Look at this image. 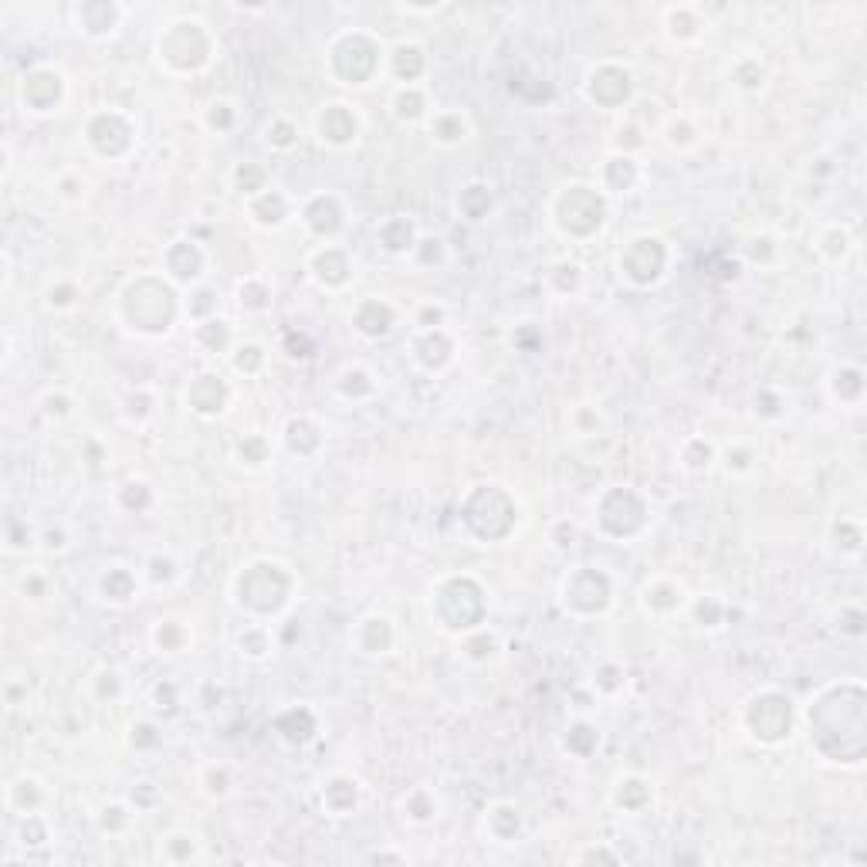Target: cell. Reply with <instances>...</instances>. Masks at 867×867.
<instances>
[{
  "label": "cell",
  "instance_id": "31",
  "mask_svg": "<svg viewBox=\"0 0 867 867\" xmlns=\"http://www.w3.org/2000/svg\"><path fill=\"white\" fill-rule=\"evenodd\" d=\"M665 136H667V146H677V150H685V146L695 143V136H698V132H695V126H691V122L685 119V116H675V119L667 122V132H665Z\"/></svg>",
  "mask_w": 867,
  "mask_h": 867
},
{
  "label": "cell",
  "instance_id": "32",
  "mask_svg": "<svg viewBox=\"0 0 867 867\" xmlns=\"http://www.w3.org/2000/svg\"><path fill=\"white\" fill-rule=\"evenodd\" d=\"M238 454H241V458H244L248 464L268 461V440L258 438V434H251V438H241V440H238Z\"/></svg>",
  "mask_w": 867,
  "mask_h": 867
},
{
  "label": "cell",
  "instance_id": "39",
  "mask_svg": "<svg viewBox=\"0 0 867 867\" xmlns=\"http://www.w3.org/2000/svg\"><path fill=\"white\" fill-rule=\"evenodd\" d=\"M122 827H129V810L119 803L102 810V831H122Z\"/></svg>",
  "mask_w": 867,
  "mask_h": 867
},
{
  "label": "cell",
  "instance_id": "43",
  "mask_svg": "<svg viewBox=\"0 0 867 867\" xmlns=\"http://www.w3.org/2000/svg\"><path fill=\"white\" fill-rule=\"evenodd\" d=\"M193 298L197 302H191V315H197V319H203V315H211L214 312V292L211 288H201V292H193Z\"/></svg>",
  "mask_w": 867,
  "mask_h": 867
},
{
  "label": "cell",
  "instance_id": "34",
  "mask_svg": "<svg viewBox=\"0 0 867 867\" xmlns=\"http://www.w3.org/2000/svg\"><path fill=\"white\" fill-rule=\"evenodd\" d=\"M203 790L211 796H224L227 790H231V772H227V766H207V772H203Z\"/></svg>",
  "mask_w": 867,
  "mask_h": 867
},
{
  "label": "cell",
  "instance_id": "29",
  "mask_svg": "<svg viewBox=\"0 0 867 867\" xmlns=\"http://www.w3.org/2000/svg\"><path fill=\"white\" fill-rule=\"evenodd\" d=\"M295 143H298V129L288 119L278 116V119L268 126V146H274V150H292Z\"/></svg>",
  "mask_w": 867,
  "mask_h": 867
},
{
  "label": "cell",
  "instance_id": "41",
  "mask_svg": "<svg viewBox=\"0 0 867 867\" xmlns=\"http://www.w3.org/2000/svg\"><path fill=\"white\" fill-rule=\"evenodd\" d=\"M752 468V454L746 451V448H738V451H725V471L728 475H742V471H748Z\"/></svg>",
  "mask_w": 867,
  "mask_h": 867
},
{
  "label": "cell",
  "instance_id": "16",
  "mask_svg": "<svg viewBox=\"0 0 867 867\" xmlns=\"http://www.w3.org/2000/svg\"><path fill=\"white\" fill-rule=\"evenodd\" d=\"M356 641H359V647H363L366 654H387L393 647V624H390V617L373 614V617L359 620Z\"/></svg>",
  "mask_w": 867,
  "mask_h": 867
},
{
  "label": "cell",
  "instance_id": "19",
  "mask_svg": "<svg viewBox=\"0 0 867 867\" xmlns=\"http://www.w3.org/2000/svg\"><path fill=\"white\" fill-rule=\"evenodd\" d=\"M251 217L262 227H282L288 221V201L278 191H262L251 197Z\"/></svg>",
  "mask_w": 867,
  "mask_h": 867
},
{
  "label": "cell",
  "instance_id": "18",
  "mask_svg": "<svg viewBox=\"0 0 867 867\" xmlns=\"http://www.w3.org/2000/svg\"><path fill=\"white\" fill-rule=\"evenodd\" d=\"M681 604H685V593H681V586L671 580H654L644 586V606L651 610V614H675V610H681Z\"/></svg>",
  "mask_w": 867,
  "mask_h": 867
},
{
  "label": "cell",
  "instance_id": "26",
  "mask_svg": "<svg viewBox=\"0 0 867 867\" xmlns=\"http://www.w3.org/2000/svg\"><path fill=\"white\" fill-rule=\"evenodd\" d=\"M153 641L160 651H180L187 641V630L180 627L177 620H160V627L153 630Z\"/></svg>",
  "mask_w": 867,
  "mask_h": 867
},
{
  "label": "cell",
  "instance_id": "15",
  "mask_svg": "<svg viewBox=\"0 0 867 867\" xmlns=\"http://www.w3.org/2000/svg\"><path fill=\"white\" fill-rule=\"evenodd\" d=\"M167 264H170V274H173L177 282H197L203 268V254L193 241H173Z\"/></svg>",
  "mask_w": 867,
  "mask_h": 867
},
{
  "label": "cell",
  "instance_id": "35",
  "mask_svg": "<svg viewBox=\"0 0 867 867\" xmlns=\"http://www.w3.org/2000/svg\"><path fill=\"white\" fill-rule=\"evenodd\" d=\"M407 810H410V817H414L417 823H424V820H430L438 813V803H434L424 790H417V793H410V800H407Z\"/></svg>",
  "mask_w": 867,
  "mask_h": 867
},
{
  "label": "cell",
  "instance_id": "8",
  "mask_svg": "<svg viewBox=\"0 0 867 867\" xmlns=\"http://www.w3.org/2000/svg\"><path fill=\"white\" fill-rule=\"evenodd\" d=\"M315 126H319V139L329 146H349V143H356V136H359V116L346 106V102L322 106Z\"/></svg>",
  "mask_w": 867,
  "mask_h": 867
},
{
  "label": "cell",
  "instance_id": "23",
  "mask_svg": "<svg viewBox=\"0 0 867 867\" xmlns=\"http://www.w3.org/2000/svg\"><path fill=\"white\" fill-rule=\"evenodd\" d=\"M393 116L400 122H417L428 116V102H424V92L417 85H400L397 96H393Z\"/></svg>",
  "mask_w": 867,
  "mask_h": 867
},
{
  "label": "cell",
  "instance_id": "38",
  "mask_svg": "<svg viewBox=\"0 0 867 867\" xmlns=\"http://www.w3.org/2000/svg\"><path fill=\"white\" fill-rule=\"evenodd\" d=\"M231 122H234V106L231 102H214V106L207 108V126L211 129H231Z\"/></svg>",
  "mask_w": 867,
  "mask_h": 867
},
{
  "label": "cell",
  "instance_id": "27",
  "mask_svg": "<svg viewBox=\"0 0 867 867\" xmlns=\"http://www.w3.org/2000/svg\"><path fill=\"white\" fill-rule=\"evenodd\" d=\"M234 183L241 187V193H251V197L268 191V187H264V173L254 167V163H241V167L234 170Z\"/></svg>",
  "mask_w": 867,
  "mask_h": 867
},
{
  "label": "cell",
  "instance_id": "13",
  "mask_svg": "<svg viewBox=\"0 0 867 867\" xmlns=\"http://www.w3.org/2000/svg\"><path fill=\"white\" fill-rule=\"evenodd\" d=\"M305 224H309L319 238H333L335 231L343 227V211H339L335 197H329V193L312 197V201L305 203Z\"/></svg>",
  "mask_w": 867,
  "mask_h": 867
},
{
  "label": "cell",
  "instance_id": "25",
  "mask_svg": "<svg viewBox=\"0 0 867 867\" xmlns=\"http://www.w3.org/2000/svg\"><path fill=\"white\" fill-rule=\"evenodd\" d=\"M458 211H461L468 221H481L491 211V187L485 183H468L461 193H458Z\"/></svg>",
  "mask_w": 867,
  "mask_h": 867
},
{
  "label": "cell",
  "instance_id": "4",
  "mask_svg": "<svg viewBox=\"0 0 867 867\" xmlns=\"http://www.w3.org/2000/svg\"><path fill=\"white\" fill-rule=\"evenodd\" d=\"M593 593L610 600V580L600 570H593V566H580V573H573L570 580L563 583V600L576 614H604L606 606L600 600H593Z\"/></svg>",
  "mask_w": 867,
  "mask_h": 867
},
{
  "label": "cell",
  "instance_id": "30",
  "mask_svg": "<svg viewBox=\"0 0 867 867\" xmlns=\"http://www.w3.org/2000/svg\"><path fill=\"white\" fill-rule=\"evenodd\" d=\"M241 651L248 654V657H264V654L272 651V637H268V630L264 627H251L241 634Z\"/></svg>",
  "mask_w": 867,
  "mask_h": 867
},
{
  "label": "cell",
  "instance_id": "45",
  "mask_svg": "<svg viewBox=\"0 0 867 867\" xmlns=\"http://www.w3.org/2000/svg\"><path fill=\"white\" fill-rule=\"evenodd\" d=\"M45 549H65V532H55V529H48L45 532Z\"/></svg>",
  "mask_w": 867,
  "mask_h": 867
},
{
  "label": "cell",
  "instance_id": "6",
  "mask_svg": "<svg viewBox=\"0 0 867 867\" xmlns=\"http://www.w3.org/2000/svg\"><path fill=\"white\" fill-rule=\"evenodd\" d=\"M21 96L31 112H55L65 98V78L55 68H35L21 82Z\"/></svg>",
  "mask_w": 867,
  "mask_h": 867
},
{
  "label": "cell",
  "instance_id": "9",
  "mask_svg": "<svg viewBox=\"0 0 867 867\" xmlns=\"http://www.w3.org/2000/svg\"><path fill=\"white\" fill-rule=\"evenodd\" d=\"M606 92H614V106H624L630 98V72L620 65H600L586 78V98L596 106H606Z\"/></svg>",
  "mask_w": 867,
  "mask_h": 867
},
{
  "label": "cell",
  "instance_id": "10",
  "mask_svg": "<svg viewBox=\"0 0 867 867\" xmlns=\"http://www.w3.org/2000/svg\"><path fill=\"white\" fill-rule=\"evenodd\" d=\"M187 404H191L193 414H203V417L221 414L227 404V383L221 380V377L203 373V377H197V380L191 383V390H187Z\"/></svg>",
  "mask_w": 867,
  "mask_h": 867
},
{
  "label": "cell",
  "instance_id": "33",
  "mask_svg": "<svg viewBox=\"0 0 867 867\" xmlns=\"http://www.w3.org/2000/svg\"><path fill=\"white\" fill-rule=\"evenodd\" d=\"M262 363H264V349H262V346H254V343L238 346V356H234V369H238V373H254V369L262 366Z\"/></svg>",
  "mask_w": 867,
  "mask_h": 867
},
{
  "label": "cell",
  "instance_id": "47",
  "mask_svg": "<svg viewBox=\"0 0 867 867\" xmlns=\"http://www.w3.org/2000/svg\"><path fill=\"white\" fill-rule=\"evenodd\" d=\"M78 191H82V183H72V180H61V193H65V197H78Z\"/></svg>",
  "mask_w": 867,
  "mask_h": 867
},
{
  "label": "cell",
  "instance_id": "11",
  "mask_svg": "<svg viewBox=\"0 0 867 867\" xmlns=\"http://www.w3.org/2000/svg\"><path fill=\"white\" fill-rule=\"evenodd\" d=\"M312 274H315V282L325 288H343L346 282H349V262H346V254L339 248H333V244H325V248H319L315 254H312L309 262Z\"/></svg>",
  "mask_w": 867,
  "mask_h": 867
},
{
  "label": "cell",
  "instance_id": "7",
  "mask_svg": "<svg viewBox=\"0 0 867 867\" xmlns=\"http://www.w3.org/2000/svg\"><path fill=\"white\" fill-rule=\"evenodd\" d=\"M634 254H641V262H634V258H624L620 254V274H627L634 285H651L654 278L661 274V268H665V244L657 238H634L627 244Z\"/></svg>",
  "mask_w": 867,
  "mask_h": 867
},
{
  "label": "cell",
  "instance_id": "36",
  "mask_svg": "<svg viewBox=\"0 0 867 867\" xmlns=\"http://www.w3.org/2000/svg\"><path fill=\"white\" fill-rule=\"evenodd\" d=\"M78 302V288L72 282H58V285L48 288V305L51 309H72Z\"/></svg>",
  "mask_w": 867,
  "mask_h": 867
},
{
  "label": "cell",
  "instance_id": "17",
  "mask_svg": "<svg viewBox=\"0 0 867 867\" xmlns=\"http://www.w3.org/2000/svg\"><path fill=\"white\" fill-rule=\"evenodd\" d=\"M390 68L404 85H414L417 78L424 75V68H428L424 48H420V45H414V41H400V45L393 48V55H390Z\"/></svg>",
  "mask_w": 867,
  "mask_h": 867
},
{
  "label": "cell",
  "instance_id": "42",
  "mask_svg": "<svg viewBox=\"0 0 867 867\" xmlns=\"http://www.w3.org/2000/svg\"><path fill=\"white\" fill-rule=\"evenodd\" d=\"M132 746H136V748L160 746V736H156V725H150V722L132 725Z\"/></svg>",
  "mask_w": 867,
  "mask_h": 867
},
{
  "label": "cell",
  "instance_id": "14",
  "mask_svg": "<svg viewBox=\"0 0 867 867\" xmlns=\"http://www.w3.org/2000/svg\"><path fill=\"white\" fill-rule=\"evenodd\" d=\"M393 319H397V312H393L387 302H380V298H366V302H359L356 315H353L356 329L363 335H369V339H380V335L390 333Z\"/></svg>",
  "mask_w": 867,
  "mask_h": 867
},
{
  "label": "cell",
  "instance_id": "40",
  "mask_svg": "<svg viewBox=\"0 0 867 867\" xmlns=\"http://www.w3.org/2000/svg\"><path fill=\"white\" fill-rule=\"evenodd\" d=\"M98 685H102V691H98V698H119L122 695V675L119 671H98V677H96Z\"/></svg>",
  "mask_w": 867,
  "mask_h": 867
},
{
  "label": "cell",
  "instance_id": "5",
  "mask_svg": "<svg viewBox=\"0 0 867 867\" xmlns=\"http://www.w3.org/2000/svg\"><path fill=\"white\" fill-rule=\"evenodd\" d=\"M85 139L102 156H122L132 143V126L119 112H98L85 126Z\"/></svg>",
  "mask_w": 867,
  "mask_h": 867
},
{
  "label": "cell",
  "instance_id": "28",
  "mask_svg": "<svg viewBox=\"0 0 867 867\" xmlns=\"http://www.w3.org/2000/svg\"><path fill=\"white\" fill-rule=\"evenodd\" d=\"M238 302L244 305V309H254V312L268 309V288H264L262 282L248 278V282H241V288H238Z\"/></svg>",
  "mask_w": 867,
  "mask_h": 867
},
{
  "label": "cell",
  "instance_id": "21",
  "mask_svg": "<svg viewBox=\"0 0 867 867\" xmlns=\"http://www.w3.org/2000/svg\"><path fill=\"white\" fill-rule=\"evenodd\" d=\"M430 136H434L440 146H458L464 136H468V122H464L461 112L444 108V112H438V116L430 119Z\"/></svg>",
  "mask_w": 867,
  "mask_h": 867
},
{
  "label": "cell",
  "instance_id": "2",
  "mask_svg": "<svg viewBox=\"0 0 867 867\" xmlns=\"http://www.w3.org/2000/svg\"><path fill=\"white\" fill-rule=\"evenodd\" d=\"M566 214L573 217L563 221L559 231H563V234L586 238V234L600 231V224H604V201H600V193L590 191V187L573 183V187H566V191L559 193V201H556V217H566Z\"/></svg>",
  "mask_w": 867,
  "mask_h": 867
},
{
  "label": "cell",
  "instance_id": "1",
  "mask_svg": "<svg viewBox=\"0 0 867 867\" xmlns=\"http://www.w3.org/2000/svg\"><path fill=\"white\" fill-rule=\"evenodd\" d=\"M156 55H160V61L167 68H177V58H183L180 72H197V68H203L211 61V35L203 31L201 21H191V17L170 21L160 31Z\"/></svg>",
  "mask_w": 867,
  "mask_h": 867
},
{
  "label": "cell",
  "instance_id": "24",
  "mask_svg": "<svg viewBox=\"0 0 867 867\" xmlns=\"http://www.w3.org/2000/svg\"><path fill=\"white\" fill-rule=\"evenodd\" d=\"M665 21H667V35L675 37V41H695L701 31L698 7H667Z\"/></svg>",
  "mask_w": 867,
  "mask_h": 867
},
{
  "label": "cell",
  "instance_id": "22",
  "mask_svg": "<svg viewBox=\"0 0 867 867\" xmlns=\"http://www.w3.org/2000/svg\"><path fill=\"white\" fill-rule=\"evenodd\" d=\"M98 590H102V596H106L108 604H129L132 596H136V576H132L126 566H112V570L102 576Z\"/></svg>",
  "mask_w": 867,
  "mask_h": 867
},
{
  "label": "cell",
  "instance_id": "46",
  "mask_svg": "<svg viewBox=\"0 0 867 867\" xmlns=\"http://www.w3.org/2000/svg\"><path fill=\"white\" fill-rule=\"evenodd\" d=\"M21 590H25V593H31L37 600V596H45V580H31V583L25 580V583H21Z\"/></svg>",
  "mask_w": 867,
  "mask_h": 867
},
{
  "label": "cell",
  "instance_id": "3",
  "mask_svg": "<svg viewBox=\"0 0 867 867\" xmlns=\"http://www.w3.org/2000/svg\"><path fill=\"white\" fill-rule=\"evenodd\" d=\"M746 718L756 738H762V742H783L790 736V725H793L790 698L776 695V691H766L759 698H752Z\"/></svg>",
  "mask_w": 867,
  "mask_h": 867
},
{
  "label": "cell",
  "instance_id": "44",
  "mask_svg": "<svg viewBox=\"0 0 867 867\" xmlns=\"http://www.w3.org/2000/svg\"><path fill=\"white\" fill-rule=\"evenodd\" d=\"M698 620H701V627H715L718 624V614H722V606L715 604L712 596H705V600H698Z\"/></svg>",
  "mask_w": 867,
  "mask_h": 867
},
{
  "label": "cell",
  "instance_id": "20",
  "mask_svg": "<svg viewBox=\"0 0 867 867\" xmlns=\"http://www.w3.org/2000/svg\"><path fill=\"white\" fill-rule=\"evenodd\" d=\"M377 241H380L383 251H390V254H407V251H414L417 244V231L407 217L397 214L377 231Z\"/></svg>",
  "mask_w": 867,
  "mask_h": 867
},
{
  "label": "cell",
  "instance_id": "12",
  "mask_svg": "<svg viewBox=\"0 0 867 867\" xmlns=\"http://www.w3.org/2000/svg\"><path fill=\"white\" fill-rule=\"evenodd\" d=\"M75 17H78V31H85V35H92V37H106L119 27L122 7L119 4H106V0H102V4H82V7L75 11Z\"/></svg>",
  "mask_w": 867,
  "mask_h": 867
},
{
  "label": "cell",
  "instance_id": "37",
  "mask_svg": "<svg viewBox=\"0 0 867 867\" xmlns=\"http://www.w3.org/2000/svg\"><path fill=\"white\" fill-rule=\"evenodd\" d=\"M820 251H823L831 262L843 258V254H847V234H843L841 227H831V231L823 234V241H820Z\"/></svg>",
  "mask_w": 867,
  "mask_h": 867
}]
</instances>
